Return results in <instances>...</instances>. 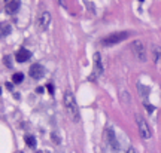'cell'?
I'll return each mask as SVG.
<instances>
[{
    "mask_svg": "<svg viewBox=\"0 0 161 153\" xmlns=\"http://www.w3.org/2000/svg\"><path fill=\"white\" fill-rule=\"evenodd\" d=\"M64 106H66V110L69 113V116L73 122H79L80 121V113H79V107L75 101V97L70 91H67L64 94Z\"/></svg>",
    "mask_w": 161,
    "mask_h": 153,
    "instance_id": "obj_1",
    "label": "cell"
},
{
    "mask_svg": "<svg viewBox=\"0 0 161 153\" xmlns=\"http://www.w3.org/2000/svg\"><path fill=\"white\" fill-rule=\"evenodd\" d=\"M128 31H119V33H113V34H109L106 37H103V39L100 40V43L103 46H112V45H116L119 42H123L125 40L127 37H128Z\"/></svg>",
    "mask_w": 161,
    "mask_h": 153,
    "instance_id": "obj_2",
    "label": "cell"
},
{
    "mask_svg": "<svg viewBox=\"0 0 161 153\" xmlns=\"http://www.w3.org/2000/svg\"><path fill=\"white\" fill-rule=\"evenodd\" d=\"M131 51H133L137 61H140V62L146 61V46L142 40H134L131 43Z\"/></svg>",
    "mask_w": 161,
    "mask_h": 153,
    "instance_id": "obj_3",
    "label": "cell"
},
{
    "mask_svg": "<svg viewBox=\"0 0 161 153\" xmlns=\"http://www.w3.org/2000/svg\"><path fill=\"white\" fill-rule=\"evenodd\" d=\"M136 122H137V128H139V132H140V137L143 140H149L151 138V128L146 122V119H143L142 116H139V114H136Z\"/></svg>",
    "mask_w": 161,
    "mask_h": 153,
    "instance_id": "obj_4",
    "label": "cell"
},
{
    "mask_svg": "<svg viewBox=\"0 0 161 153\" xmlns=\"http://www.w3.org/2000/svg\"><path fill=\"white\" fill-rule=\"evenodd\" d=\"M51 22H52V18H51V14L48 11H44L37 18V27L42 31H46L51 27Z\"/></svg>",
    "mask_w": 161,
    "mask_h": 153,
    "instance_id": "obj_5",
    "label": "cell"
},
{
    "mask_svg": "<svg viewBox=\"0 0 161 153\" xmlns=\"http://www.w3.org/2000/svg\"><path fill=\"white\" fill-rule=\"evenodd\" d=\"M28 74H30V78L39 80V79H42L44 76H45V68H44V65H40V64L34 62V64L30 65V68H28Z\"/></svg>",
    "mask_w": 161,
    "mask_h": 153,
    "instance_id": "obj_6",
    "label": "cell"
},
{
    "mask_svg": "<svg viewBox=\"0 0 161 153\" xmlns=\"http://www.w3.org/2000/svg\"><path fill=\"white\" fill-rule=\"evenodd\" d=\"M104 137H106V143H107L109 147H112L113 150H119V144H118V140H116L115 131H113L112 128H107V129H106Z\"/></svg>",
    "mask_w": 161,
    "mask_h": 153,
    "instance_id": "obj_7",
    "label": "cell"
},
{
    "mask_svg": "<svg viewBox=\"0 0 161 153\" xmlns=\"http://www.w3.org/2000/svg\"><path fill=\"white\" fill-rule=\"evenodd\" d=\"M31 58V52L30 51H27L25 48H21V49H18L17 51V54H15V60L18 61V62H25L27 60H30Z\"/></svg>",
    "mask_w": 161,
    "mask_h": 153,
    "instance_id": "obj_8",
    "label": "cell"
},
{
    "mask_svg": "<svg viewBox=\"0 0 161 153\" xmlns=\"http://www.w3.org/2000/svg\"><path fill=\"white\" fill-rule=\"evenodd\" d=\"M20 6H21V2L20 0H11V2H8L6 3V6H5V11L8 12V14H15L18 9H20Z\"/></svg>",
    "mask_w": 161,
    "mask_h": 153,
    "instance_id": "obj_9",
    "label": "cell"
},
{
    "mask_svg": "<svg viewBox=\"0 0 161 153\" xmlns=\"http://www.w3.org/2000/svg\"><path fill=\"white\" fill-rule=\"evenodd\" d=\"M94 73H96V74H99V76L103 73L102 57H100V54H99V52H96V54H94Z\"/></svg>",
    "mask_w": 161,
    "mask_h": 153,
    "instance_id": "obj_10",
    "label": "cell"
},
{
    "mask_svg": "<svg viewBox=\"0 0 161 153\" xmlns=\"http://www.w3.org/2000/svg\"><path fill=\"white\" fill-rule=\"evenodd\" d=\"M11 31H12L11 25H9V24H3L2 27H0V37H6V36H9Z\"/></svg>",
    "mask_w": 161,
    "mask_h": 153,
    "instance_id": "obj_11",
    "label": "cell"
},
{
    "mask_svg": "<svg viewBox=\"0 0 161 153\" xmlns=\"http://www.w3.org/2000/svg\"><path fill=\"white\" fill-rule=\"evenodd\" d=\"M24 140H25V143H27V146H28V147H31V149H34V147H36V138H34L33 135H25V137H24Z\"/></svg>",
    "mask_w": 161,
    "mask_h": 153,
    "instance_id": "obj_12",
    "label": "cell"
},
{
    "mask_svg": "<svg viewBox=\"0 0 161 153\" xmlns=\"http://www.w3.org/2000/svg\"><path fill=\"white\" fill-rule=\"evenodd\" d=\"M154 60H155V62L161 61V48L160 46H154Z\"/></svg>",
    "mask_w": 161,
    "mask_h": 153,
    "instance_id": "obj_13",
    "label": "cell"
},
{
    "mask_svg": "<svg viewBox=\"0 0 161 153\" xmlns=\"http://www.w3.org/2000/svg\"><path fill=\"white\" fill-rule=\"evenodd\" d=\"M24 80V74L22 73H15L14 76H12V82L14 83H21Z\"/></svg>",
    "mask_w": 161,
    "mask_h": 153,
    "instance_id": "obj_14",
    "label": "cell"
},
{
    "mask_svg": "<svg viewBox=\"0 0 161 153\" xmlns=\"http://www.w3.org/2000/svg\"><path fill=\"white\" fill-rule=\"evenodd\" d=\"M51 138H52V140L55 141V144H60V143H61V140H60V137H58V135H57L55 132H51Z\"/></svg>",
    "mask_w": 161,
    "mask_h": 153,
    "instance_id": "obj_15",
    "label": "cell"
},
{
    "mask_svg": "<svg viewBox=\"0 0 161 153\" xmlns=\"http://www.w3.org/2000/svg\"><path fill=\"white\" fill-rule=\"evenodd\" d=\"M3 62H5V65H6V67H12V62H11V57H5Z\"/></svg>",
    "mask_w": 161,
    "mask_h": 153,
    "instance_id": "obj_16",
    "label": "cell"
},
{
    "mask_svg": "<svg viewBox=\"0 0 161 153\" xmlns=\"http://www.w3.org/2000/svg\"><path fill=\"white\" fill-rule=\"evenodd\" d=\"M46 88H48V91H49V94L52 95V94H54V85H52V83H48V86H46Z\"/></svg>",
    "mask_w": 161,
    "mask_h": 153,
    "instance_id": "obj_17",
    "label": "cell"
},
{
    "mask_svg": "<svg viewBox=\"0 0 161 153\" xmlns=\"http://www.w3.org/2000/svg\"><path fill=\"white\" fill-rule=\"evenodd\" d=\"M127 153H136V150H134V147H128V150H127Z\"/></svg>",
    "mask_w": 161,
    "mask_h": 153,
    "instance_id": "obj_18",
    "label": "cell"
},
{
    "mask_svg": "<svg viewBox=\"0 0 161 153\" xmlns=\"http://www.w3.org/2000/svg\"><path fill=\"white\" fill-rule=\"evenodd\" d=\"M36 92H37V94H42V92H44V88H40V86L36 88Z\"/></svg>",
    "mask_w": 161,
    "mask_h": 153,
    "instance_id": "obj_19",
    "label": "cell"
},
{
    "mask_svg": "<svg viewBox=\"0 0 161 153\" xmlns=\"http://www.w3.org/2000/svg\"><path fill=\"white\" fill-rule=\"evenodd\" d=\"M146 107H148V111H149V113H151V111H154V106H151V104H149V106H146Z\"/></svg>",
    "mask_w": 161,
    "mask_h": 153,
    "instance_id": "obj_20",
    "label": "cell"
},
{
    "mask_svg": "<svg viewBox=\"0 0 161 153\" xmlns=\"http://www.w3.org/2000/svg\"><path fill=\"white\" fill-rule=\"evenodd\" d=\"M58 3H60L61 6H64V8H66V2H64V0H58Z\"/></svg>",
    "mask_w": 161,
    "mask_h": 153,
    "instance_id": "obj_21",
    "label": "cell"
},
{
    "mask_svg": "<svg viewBox=\"0 0 161 153\" xmlns=\"http://www.w3.org/2000/svg\"><path fill=\"white\" fill-rule=\"evenodd\" d=\"M5 2H6V3H8V2H11V0H5Z\"/></svg>",
    "mask_w": 161,
    "mask_h": 153,
    "instance_id": "obj_22",
    "label": "cell"
},
{
    "mask_svg": "<svg viewBox=\"0 0 161 153\" xmlns=\"http://www.w3.org/2000/svg\"><path fill=\"white\" fill-rule=\"evenodd\" d=\"M0 92H2V89H0Z\"/></svg>",
    "mask_w": 161,
    "mask_h": 153,
    "instance_id": "obj_23",
    "label": "cell"
},
{
    "mask_svg": "<svg viewBox=\"0 0 161 153\" xmlns=\"http://www.w3.org/2000/svg\"><path fill=\"white\" fill-rule=\"evenodd\" d=\"M140 2H143V0H140Z\"/></svg>",
    "mask_w": 161,
    "mask_h": 153,
    "instance_id": "obj_24",
    "label": "cell"
}]
</instances>
